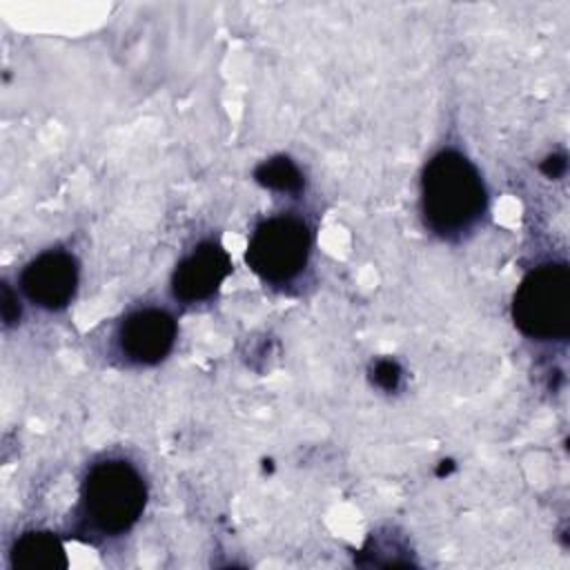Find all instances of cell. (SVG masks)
Returning a JSON list of instances; mask_svg holds the SVG:
<instances>
[{"mask_svg":"<svg viewBox=\"0 0 570 570\" xmlns=\"http://www.w3.org/2000/svg\"><path fill=\"white\" fill-rule=\"evenodd\" d=\"M254 180L269 191L287 196H298L305 189V176L301 167L283 154L258 163L254 169Z\"/></svg>","mask_w":570,"mask_h":570,"instance_id":"9c48e42d","label":"cell"},{"mask_svg":"<svg viewBox=\"0 0 570 570\" xmlns=\"http://www.w3.org/2000/svg\"><path fill=\"white\" fill-rule=\"evenodd\" d=\"M20 303H18V294L9 287V283H2V294H0V314H2V323L7 327L16 325L20 321Z\"/></svg>","mask_w":570,"mask_h":570,"instance_id":"8fae6325","label":"cell"},{"mask_svg":"<svg viewBox=\"0 0 570 570\" xmlns=\"http://www.w3.org/2000/svg\"><path fill=\"white\" fill-rule=\"evenodd\" d=\"M147 505V483L138 468L120 456L94 463L80 483L78 517L89 532L111 539L129 532Z\"/></svg>","mask_w":570,"mask_h":570,"instance_id":"7a4b0ae2","label":"cell"},{"mask_svg":"<svg viewBox=\"0 0 570 570\" xmlns=\"http://www.w3.org/2000/svg\"><path fill=\"white\" fill-rule=\"evenodd\" d=\"M312 229L303 216L274 214L263 218L245 249L247 267L267 285L296 281L309 263Z\"/></svg>","mask_w":570,"mask_h":570,"instance_id":"277c9868","label":"cell"},{"mask_svg":"<svg viewBox=\"0 0 570 570\" xmlns=\"http://www.w3.org/2000/svg\"><path fill=\"white\" fill-rule=\"evenodd\" d=\"M488 207V189L479 167L459 149H439L421 174V214L441 238L470 232Z\"/></svg>","mask_w":570,"mask_h":570,"instance_id":"6da1fadb","label":"cell"},{"mask_svg":"<svg viewBox=\"0 0 570 570\" xmlns=\"http://www.w3.org/2000/svg\"><path fill=\"white\" fill-rule=\"evenodd\" d=\"M568 169V160L563 154H552L548 156L543 163H541V171L548 176V178H561Z\"/></svg>","mask_w":570,"mask_h":570,"instance_id":"7c38bea8","label":"cell"},{"mask_svg":"<svg viewBox=\"0 0 570 570\" xmlns=\"http://www.w3.org/2000/svg\"><path fill=\"white\" fill-rule=\"evenodd\" d=\"M512 321L532 341H566L570 336V269L566 263H543L530 269L514 296Z\"/></svg>","mask_w":570,"mask_h":570,"instance_id":"3957f363","label":"cell"},{"mask_svg":"<svg viewBox=\"0 0 570 570\" xmlns=\"http://www.w3.org/2000/svg\"><path fill=\"white\" fill-rule=\"evenodd\" d=\"M80 281L78 258L62 249L51 247L33 256L18 276V287L29 303L47 312L65 309L76 292Z\"/></svg>","mask_w":570,"mask_h":570,"instance_id":"5b68a950","label":"cell"},{"mask_svg":"<svg viewBox=\"0 0 570 570\" xmlns=\"http://www.w3.org/2000/svg\"><path fill=\"white\" fill-rule=\"evenodd\" d=\"M11 566L18 570H65L69 566L62 541L49 530H27L11 546Z\"/></svg>","mask_w":570,"mask_h":570,"instance_id":"ba28073f","label":"cell"},{"mask_svg":"<svg viewBox=\"0 0 570 570\" xmlns=\"http://www.w3.org/2000/svg\"><path fill=\"white\" fill-rule=\"evenodd\" d=\"M234 272L227 249L214 240L196 243L171 272V296L183 305H196L209 301L225 278Z\"/></svg>","mask_w":570,"mask_h":570,"instance_id":"52a82bcc","label":"cell"},{"mask_svg":"<svg viewBox=\"0 0 570 570\" xmlns=\"http://www.w3.org/2000/svg\"><path fill=\"white\" fill-rule=\"evenodd\" d=\"M370 381L383 392H396L403 381V367L396 358L381 356L370 365Z\"/></svg>","mask_w":570,"mask_h":570,"instance_id":"30bf717a","label":"cell"},{"mask_svg":"<svg viewBox=\"0 0 570 570\" xmlns=\"http://www.w3.org/2000/svg\"><path fill=\"white\" fill-rule=\"evenodd\" d=\"M178 338V323L165 307H136L116 327V347L131 365H158Z\"/></svg>","mask_w":570,"mask_h":570,"instance_id":"8992f818","label":"cell"}]
</instances>
